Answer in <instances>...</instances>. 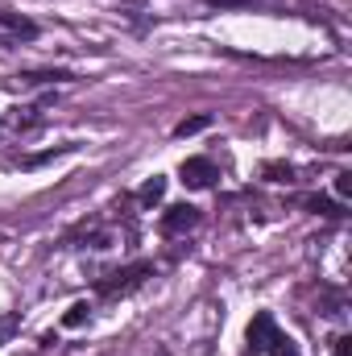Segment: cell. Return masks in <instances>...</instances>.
<instances>
[{
  "mask_svg": "<svg viewBox=\"0 0 352 356\" xmlns=\"http://www.w3.org/2000/svg\"><path fill=\"white\" fill-rule=\"evenodd\" d=\"M245 356H303L298 344L278 327V319L269 311H257L245 327Z\"/></svg>",
  "mask_w": 352,
  "mask_h": 356,
  "instance_id": "1",
  "label": "cell"
},
{
  "mask_svg": "<svg viewBox=\"0 0 352 356\" xmlns=\"http://www.w3.org/2000/svg\"><path fill=\"white\" fill-rule=\"evenodd\" d=\"M145 277H154V266H150V261H137V266L116 269L112 277L99 282V298H125V294H133L137 286H145Z\"/></svg>",
  "mask_w": 352,
  "mask_h": 356,
  "instance_id": "2",
  "label": "cell"
},
{
  "mask_svg": "<svg viewBox=\"0 0 352 356\" xmlns=\"http://www.w3.org/2000/svg\"><path fill=\"white\" fill-rule=\"evenodd\" d=\"M38 38V21L21 17V13H0V46H21V42H33Z\"/></svg>",
  "mask_w": 352,
  "mask_h": 356,
  "instance_id": "3",
  "label": "cell"
},
{
  "mask_svg": "<svg viewBox=\"0 0 352 356\" xmlns=\"http://www.w3.org/2000/svg\"><path fill=\"white\" fill-rule=\"evenodd\" d=\"M199 207H191V203H175V207H166L162 211V236H186V232H195L199 228Z\"/></svg>",
  "mask_w": 352,
  "mask_h": 356,
  "instance_id": "4",
  "label": "cell"
},
{
  "mask_svg": "<svg viewBox=\"0 0 352 356\" xmlns=\"http://www.w3.org/2000/svg\"><path fill=\"white\" fill-rule=\"evenodd\" d=\"M178 178H182V186H191V191H207V186H216V162L211 158H186L182 166H178Z\"/></svg>",
  "mask_w": 352,
  "mask_h": 356,
  "instance_id": "5",
  "label": "cell"
},
{
  "mask_svg": "<svg viewBox=\"0 0 352 356\" xmlns=\"http://www.w3.org/2000/svg\"><path fill=\"white\" fill-rule=\"evenodd\" d=\"M162 195H166V178L154 175V178H145V182H141V191H137V203H141V207H154Z\"/></svg>",
  "mask_w": 352,
  "mask_h": 356,
  "instance_id": "6",
  "label": "cell"
},
{
  "mask_svg": "<svg viewBox=\"0 0 352 356\" xmlns=\"http://www.w3.org/2000/svg\"><path fill=\"white\" fill-rule=\"evenodd\" d=\"M211 124V116L207 112H199V116H186V120H178L175 124V137H191V133H203Z\"/></svg>",
  "mask_w": 352,
  "mask_h": 356,
  "instance_id": "7",
  "label": "cell"
},
{
  "mask_svg": "<svg viewBox=\"0 0 352 356\" xmlns=\"http://www.w3.org/2000/svg\"><path fill=\"white\" fill-rule=\"evenodd\" d=\"M91 319V302H75L67 315H63V327H79V323H88Z\"/></svg>",
  "mask_w": 352,
  "mask_h": 356,
  "instance_id": "8",
  "label": "cell"
},
{
  "mask_svg": "<svg viewBox=\"0 0 352 356\" xmlns=\"http://www.w3.org/2000/svg\"><path fill=\"white\" fill-rule=\"evenodd\" d=\"M303 207H311V211H319V216H344V207H340V203H328V199H319V195L303 199Z\"/></svg>",
  "mask_w": 352,
  "mask_h": 356,
  "instance_id": "9",
  "label": "cell"
},
{
  "mask_svg": "<svg viewBox=\"0 0 352 356\" xmlns=\"http://www.w3.org/2000/svg\"><path fill=\"white\" fill-rule=\"evenodd\" d=\"M71 75L67 71H33V75H25V83H67Z\"/></svg>",
  "mask_w": 352,
  "mask_h": 356,
  "instance_id": "10",
  "label": "cell"
},
{
  "mask_svg": "<svg viewBox=\"0 0 352 356\" xmlns=\"http://www.w3.org/2000/svg\"><path fill=\"white\" fill-rule=\"evenodd\" d=\"M265 175H269V182H294L290 166H265Z\"/></svg>",
  "mask_w": 352,
  "mask_h": 356,
  "instance_id": "11",
  "label": "cell"
},
{
  "mask_svg": "<svg viewBox=\"0 0 352 356\" xmlns=\"http://www.w3.org/2000/svg\"><path fill=\"white\" fill-rule=\"evenodd\" d=\"M336 195H340V199L352 195V170H340V175H336Z\"/></svg>",
  "mask_w": 352,
  "mask_h": 356,
  "instance_id": "12",
  "label": "cell"
},
{
  "mask_svg": "<svg viewBox=\"0 0 352 356\" xmlns=\"http://www.w3.org/2000/svg\"><path fill=\"white\" fill-rule=\"evenodd\" d=\"M207 4H216V8H245V4H253V0H207Z\"/></svg>",
  "mask_w": 352,
  "mask_h": 356,
  "instance_id": "13",
  "label": "cell"
},
{
  "mask_svg": "<svg viewBox=\"0 0 352 356\" xmlns=\"http://www.w3.org/2000/svg\"><path fill=\"white\" fill-rule=\"evenodd\" d=\"M332 344H336V356H349V344H352V340H349V336H336Z\"/></svg>",
  "mask_w": 352,
  "mask_h": 356,
  "instance_id": "14",
  "label": "cell"
}]
</instances>
